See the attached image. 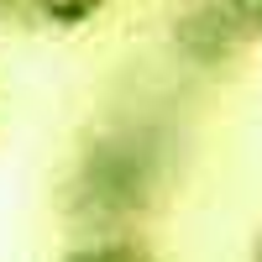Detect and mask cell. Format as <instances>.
Listing matches in <instances>:
<instances>
[{"instance_id": "6da1fadb", "label": "cell", "mask_w": 262, "mask_h": 262, "mask_svg": "<svg viewBox=\"0 0 262 262\" xmlns=\"http://www.w3.org/2000/svg\"><path fill=\"white\" fill-rule=\"evenodd\" d=\"M158 147L137 131H105L100 142L84 147V158L69 179V215L84 226H100L116 231L126 221H137V215L152 205V194H158Z\"/></svg>"}, {"instance_id": "7a4b0ae2", "label": "cell", "mask_w": 262, "mask_h": 262, "mask_svg": "<svg viewBox=\"0 0 262 262\" xmlns=\"http://www.w3.org/2000/svg\"><path fill=\"white\" fill-rule=\"evenodd\" d=\"M236 48H242V32L231 27V16L205 0V6H194L184 21H179V53L189 63H200V69H215V63H226Z\"/></svg>"}, {"instance_id": "3957f363", "label": "cell", "mask_w": 262, "mask_h": 262, "mask_svg": "<svg viewBox=\"0 0 262 262\" xmlns=\"http://www.w3.org/2000/svg\"><path fill=\"white\" fill-rule=\"evenodd\" d=\"M58 262H163L158 252H152L147 242H137V236H121V231H105V236H90V242L69 247Z\"/></svg>"}, {"instance_id": "277c9868", "label": "cell", "mask_w": 262, "mask_h": 262, "mask_svg": "<svg viewBox=\"0 0 262 262\" xmlns=\"http://www.w3.org/2000/svg\"><path fill=\"white\" fill-rule=\"evenodd\" d=\"M37 11L53 21V27H84L105 11V0H37Z\"/></svg>"}, {"instance_id": "5b68a950", "label": "cell", "mask_w": 262, "mask_h": 262, "mask_svg": "<svg viewBox=\"0 0 262 262\" xmlns=\"http://www.w3.org/2000/svg\"><path fill=\"white\" fill-rule=\"evenodd\" d=\"M226 16H231V27L242 32V42L247 37H262V0H215Z\"/></svg>"}, {"instance_id": "8992f818", "label": "cell", "mask_w": 262, "mask_h": 262, "mask_svg": "<svg viewBox=\"0 0 262 262\" xmlns=\"http://www.w3.org/2000/svg\"><path fill=\"white\" fill-rule=\"evenodd\" d=\"M252 262H262V236H257V247H252Z\"/></svg>"}]
</instances>
